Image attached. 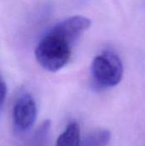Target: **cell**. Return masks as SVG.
Wrapping results in <instances>:
<instances>
[{"instance_id": "obj_1", "label": "cell", "mask_w": 145, "mask_h": 146, "mask_svg": "<svg viewBox=\"0 0 145 146\" xmlns=\"http://www.w3.org/2000/svg\"><path fill=\"white\" fill-rule=\"evenodd\" d=\"M71 47L72 44L67 39L50 30L38 44L35 56L43 68L50 72H56L68 62Z\"/></svg>"}, {"instance_id": "obj_2", "label": "cell", "mask_w": 145, "mask_h": 146, "mask_svg": "<svg viewBox=\"0 0 145 146\" xmlns=\"http://www.w3.org/2000/svg\"><path fill=\"white\" fill-rule=\"evenodd\" d=\"M94 82L100 87L117 86L123 75V66L120 57L112 51H104L96 56L91 64Z\"/></svg>"}, {"instance_id": "obj_3", "label": "cell", "mask_w": 145, "mask_h": 146, "mask_svg": "<svg viewBox=\"0 0 145 146\" xmlns=\"http://www.w3.org/2000/svg\"><path fill=\"white\" fill-rule=\"evenodd\" d=\"M37 118V106L30 94L19 97L13 108V121L15 127L20 131L29 130Z\"/></svg>"}, {"instance_id": "obj_4", "label": "cell", "mask_w": 145, "mask_h": 146, "mask_svg": "<svg viewBox=\"0 0 145 146\" xmlns=\"http://www.w3.org/2000/svg\"><path fill=\"white\" fill-rule=\"evenodd\" d=\"M91 25V21L89 18L75 15L57 23L50 30L61 35L73 44L85 31L90 28Z\"/></svg>"}, {"instance_id": "obj_5", "label": "cell", "mask_w": 145, "mask_h": 146, "mask_svg": "<svg viewBox=\"0 0 145 146\" xmlns=\"http://www.w3.org/2000/svg\"><path fill=\"white\" fill-rule=\"evenodd\" d=\"M80 142V127L74 121L70 123L64 132L60 134L56 146H79Z\"/></svg>"}, {"instance_id": "obj_6", "label": "cell", "mask_w": 145, "mask_h": 146, "mask_svg": "<svg viewBox=\"0 0 145 146\" xmlns=\"http://www.w3.org/2000/svg\"><path fill=\"white\" fill-rule=\"evenodd\" d=\"M110 139V133L107 130H98L87 135L79 146H105Z\"/></svg>"}, {"instance_id": "obj_7", "label": "cell", "mask_w": 145, "mask_h": 146, "mask_svg": "<svg viewBox=\"0 0 145 146\" xmlns=\"http://www.w3.org/2000/svg\"><path fill=\"white\" fill-rule=\"evenodd\" d=\"M7 95V86L5 81L0 76V109L2 108Z\"/></svg>"}]
</instances>
